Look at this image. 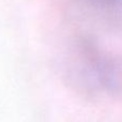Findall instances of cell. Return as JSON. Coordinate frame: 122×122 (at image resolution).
Wrapping results in <instances>:
<instances>
[{
	"label": "cell",
	"mask_w": 122,
	"mask_h": 122,
	"mask_svg": "<svg viewBox=\"0 0 122 122\" xmlns=\"http://www.w3.org/2000/svg\"><path fill=\"white\" fill-rule=\"evenodd\" d=\"M82 6L101 17H114L122 13V0H78Z\"/></svg>",
	"instance_id": "obj_1"
}]
</instances>
